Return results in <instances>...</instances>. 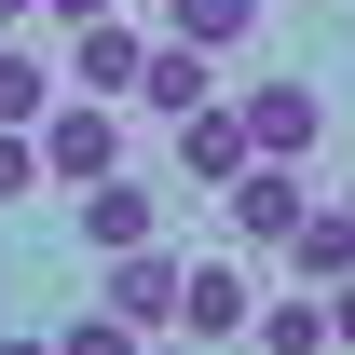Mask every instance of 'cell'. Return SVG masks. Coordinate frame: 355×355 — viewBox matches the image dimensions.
<instances>
[{"mask_svg": "<svg viewBox=\"0 0 355 355\" xmlns=\"http://www.w3.org/2000/svg\"><path fill=\"white\" fill-rule=\"evenodd\" d=\"M28 137H42V191H83V178H110V164H123V96L55 83V110H42Z\"/></svg>", "mask_w": 355, "mask_h": 355, "instance_id": "obj_1", "label": "cell"}, {"mask_svg": "<svg viewBox=\"0 0 355 355\" xmlns=\"http://www.w3.org/2000/svg\"><path fill=\"white\" fill-rule=\"evenodd\" d=\"M205 96H232V83H219V55L164 28V42L137 55V96H123V110H150V123H178V110H205Z\"/></svg>", "mask_w": 355, "mask_h": 355, "instance_id": "obj_2", "label": "cell"}, {"mask_svg": "<svg viewBox=\"0 0 355 355\" xmlns=\"http://www.w3.org/2000/svg\"><path fill=\"white\" fill-rule=\"evenodd\" d=\"M232 110H246V150H273V164H314V137H328V96L314 83H246Z\"/></svg>", "mask_w": 355, "mask_h": 355, "instance_id": "obj_3", "label": "cell"}, {"mask_svg": "<svg viewBox=\"0 0 355 355\" xmlns=\"http://www.w3.org/2000/svg\"><path fill=\"white\" fill-rule=\"evenodd\" d=\"M110 314H123L137 342H178V260H164V232H150V246H110Z\"/></svg>", "mask_w": 355, "mask_h": 355, "instance_id": "obj_4", "label": "cell"}, {"mask_svg": "<svg viewBox=\"0 0 355 355\" xmlns=\"http://www.w3.org/2000/svg\"><path fill=\"white\" fill-rule=\"evenodd\" d=\"M246 314H260V287L232 260H178V342H246Z\"/></svg>", "mask_w": 355, "mask_h": 355, "instance_id": "obj_5", "label": "cell"}, {"mask_svg": "<svg viewBox=\"0 0 355 355\" xmlns=\"http://www.w3.org/2000/svg\"><path fill=\"white\" fill-rule=\"evenodd\" d=\"M246 164H260V150H246V110H232V96L178 110V178H191V191H232Z\"/></svg>", "mask_w": 355, "mask_h": 355, "instance_id": "obj_6", "label": "cell"}, {"mask_svg": "<svg viewBox=\"0 0 355 355\" xmlns=\"http://www.w3.org/2000/svg\"><path fill=\"white\" fill-rule=\"evenodd\" d=\"M69 205H83V246L96 260H110V246H150V232H164V191H150V178H83V191H69Z\"/></svg>", "mask_w": 355, "mask_h": 355, "instance_id": "obj_7", "label": "cell"}, {"mask_svg": "<svg viewBox=\"0 0 355 355\" xmlns=\"http://www.w3.org/2000/svg\"><path fill=\"white\" fill-rule=\"evenodd\" d=\"M219 205H232V232H246V246H287V232H301V205H314V191H301V164H273V150H260V164L232 178Z\"/></svg>", "mask_w": 355, "mask_h": 355, "instance_id": "obj_8", "label": "cell"}, {"mask_svg": "<svg viewBox=\"0 0 355 355\" xmlns=\"http://www.w3.org/2000/svg\"><path fill=\"white\" fill-rule=\"evenodd\" d=\"M287 260H301V287H342V273H355V205H301Z\"/></svg>", "mask_w": 355, "mask_h": 355, "instance_id": "obj_9", "label": "cell"}, {"mask_svg": "<svg viewBox=\"0 0 355 355\" xmlns=\"http://www.w3.org/2000/svg\"><path fill=\"white\" fill-rule=\"evenodd\" d=\"M150 28H178V42H205V55H232L246 28H260V0H164Z\"/></svg>", "mask_w": 355, "mask_h": 355, "instance_id": "obj_10", "label": "cell"}, {"mask_svg": "<svg viewBox=\"0 0 355 355\" xmlns=\"http://www.w3.org/2000/svg\"><path fill=\"white\" fill-rule=\"evenodd\" d=\"M246 342H260V355H328V301H260Z\"/></svg>", "mask_w": 355, "mask_h": 355, "instance_id": "obj_11", "label": "cell"}, {"mask_svg": "<svg viewBox=\"0 0 355 355\" xmlns=\"http://www.w3.org/2000/svg\"><path fill=\"white\" fill-rule=\"evenodd\" d=\"M42 110H55V69L28 42H0V123H42Z\"/></svg>", "mask_w": 355, "mask_h": 355, "instance_id": "obj_12", "label": "cell"}, {"mask_svg": "<svg viewBox=\"0 0 355 355\" xmlns=\"http://www.w3.org/2000/svg\"><path fill=\"white\" fill-rule=\"evenodd\" d=\"M28 191H42V137L0 123V205H28Z\"/></svg>", "mask_w": 355, "mask_h": 355, "instance_id": "obj_13", "label": "cell"}, {"mask_svg": "<svg viewBox=\"0 0 355 355\" xmlns=\"http://www.w3.org/2000/svg\"><path fill=\"white\" fill-rule=\"evenodd\" d=\"M137 342V328H123V314H110V301H96V314H69V328H55V355H123Z\"/></svg>", "mask_w": 355, "mask_h": 355, "instance_id": "obj_14", "label": "cell"}, {"mask_svg": "<svg viewBox=\"0 0 355 355\" xmlns=\"http://www.w3.org/2000/svg\"><path fill=\"white\" fill-rule=\"evenodd\" d=\"M328 342H355V273H342V287H328Z\"/></svg>", "mask_w": 355, "mask_h": 355, "instance_id": "obj_15", "label": "cell"}, {"mask_svg": "<svg viewBox=\"0 0 355 355\" xmlns=\"http://www.w3.org/2000/svg\"><path fill=\"white\" fill-rule=\"evenodd\" d=\"M42 14H55V28H83V14H110V0H42Z\"/></svg>", "mask_w": 355, "mask_h": 355, "instance_id": "obj_16", "label": "cell"}, {"mask_svg": "<svg viewBox=\"0 0 355 355\" xmlns=\"http://www.w3.org/2000/svg\"><path fill=\"white\" fill-rule=\"evenodd\" d=\"M28 14H42V0H0V28H28Z\"/></svg>", "mask_w": 355, "mask_h": 355, "instance_id": "obj_17", "label": "cell"}, {"mask_svg": "<svg viewBox=\"0 0 355 355\" xmlns=\"http://www.w3.org/2000/svg\"><path fill=\"white\" fill-rule=\"evenodd\" d=\"M123 14H164V0H123Z\"/></svg>", "mask_w": 355, "mask_h": 355, "instance_id": "obj_18", "label": "cell"}, {"mask_svg": "<svg viewBox=\"0 0 355 355\" xmlns=\"http://www.w3.org/2000/svg\"><path fill=\"white\" fill-rule=\"evenodd\" d=\"M342 205H355V178H342Z\"/></svg>", "mask_w": 355, "mask_h": 355, "instance_id": "obj_19", "label": "cell"}]
</instances>
